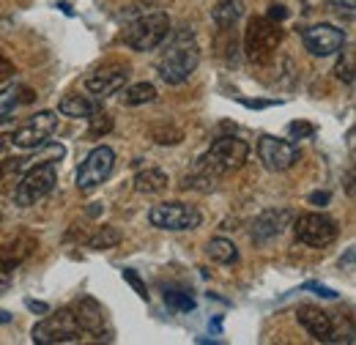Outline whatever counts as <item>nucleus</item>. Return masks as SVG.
I'll list each match as a JSON object with an SVG mask.
<instances>
[{
    "label": "nucleus",
    "mask_w": 356,
    "mask_h": 345,
    "mask_svg": "<svg viewBox=\"0 0 356 345\" xmlns=\"http://www.w3.org/2000/svg\"><path fill=\"white\" fill-rule=\"evenodd\" d=\"M162 44H165V49L156 61L159 77L168 86L186 83L195 74L197 63H200V47L195 42V33L189 28H178V31H170Z\"/></svg>",
    "instance_id": "nucleus-1"
},
{
    "label": "nucleus",
    "mask_w": 356,
    "mask_h": 345,
    "mask_svg": "<svg viewBox=\"0 0 356 345\" xmlns=\"http://www.w3.org/2000/svg\"><path fill=\"white\" fill-rule=\"evenodd\" d=\"M282 44V28L280 22L268 19V17H252L250 25H247V33H244V52L252 63L258 66H266L274 61L277 49Z\"/></svg>",
    "instance_id": "nucleus-2"
},
{
    "label": "nucleus",
    "mask_w": 356,
    "mask_h": 345,
    "mask_svg": "<svg viewBox=\"0 0 356 345\" xmlns=\"http://www.w3.org/2000/svg\"><path fill=\"white\" fill-rule=\"evenodd\" d=\"M168 33H170V17L165 11H151V14L137 17L124 31V44L132 47L134 52H151L162 47Z\"/></svg>",
    "instance_id": "nucleus-3"
},
{
    "label": "nucleus",
    "mask_w": 356,
    "mask_h": 345,
    "mask_svg": "<svg viewBox=\"0 0 356 345\" xmlns=\"http://www.w3.org/2000/svg\"><path fill=\"white\" fill-rule=\"evenodd\" d=\"M58 184V165L55 162H42L36 168L19 175L17 186H14V203L19 209H31L39 200H44L47 195L55 189Z\"/></svg>",
    "instance_id": "nucleus-4"
},
{
    "label": "nucleus",
    "mask_w": 356,
    "mask_h": 345,
    "mask_svg": "<svg viewBox=\"0 0 356 345\" xmlns=\"http://www.w3.org/2000/svg\"><path fill=\"white\" fill-rule=\"evenodd\" d=\"M247 157H250L247 140L233 137V134H230V137H217V140L211 143L209 154L200 159L197 168L214 172V175H222V172H233V170H238V168H244Z\"/></svg>",
    "instance_id": "nucleus-5"
},
{
    "label": "nucleus",
    "mask_w": 356,
    "mask_h": 345,
    "mask_svg": "<svg viewBox=\"0 0 356 345\" xmlns=\"http://www.w3.org/2000/svg\"><path fill=\"white\" fill-rule=\"evenodd\" d=\"M31 335H33V343H39V345L80 343L83 329H80V323L74 321L72 310L63 307V310H58V312H52V315L47 312V318L33 326Z\"/></svg>",
    "instance_id": "nucleus-6"
},
{
    "label": "nucleus",
    "mask_w": 356,
    "mask_h": 345,
    "mask_svg": "<svg viewBox=\"0 0 356 345\" xmlns=\"http://www.w3.org/2000/svg\"><path fill=\"white\" fill-rule=\"evenodd\" d=\"M291 227H293L299 244H307V247H315V250L329 247L337 239V233H340V227H337V222L332 216L315 214V211L296 214L293 222H291Z\"/></svg>",
    "instance_id": "nucleus-7"
},
{
    "label": "nucleus",
    "mask_w": 356,
    "mask_h": 345,
    "mask_svg": "<svg viewBox=\"0 0 356 345\" xmlns=\"http://www.w3.org/2000/svg\"><path fill=\"white\" fill-rule=\"evenodd\" d=\"M113 170H115V151L107 148V145H96L88 157L83 159V165L77 168L74 186L88 195L93 189H99L113 175Z\"/></svg>",
    "instance_id": "nucleus-8"
},
{
    "label": "nucleus",
    "mask_w": 356,
    "mask_h": 345,
    "mask_svg": "<svg viewBox=\"0 0 356 345\" xmlns=\"http://www.w3.org/2000/svg\"><path fill=\"white\" fill-rule=\"evenodd\" d=\"M148 222L159 230H173V233H181V230H195L203 216L195 206H186L181 200H170V203H159L148 211Z\"/></svg>",
    "instance_id": "nucleus-9"
},
{
    "label": "nucleus",
    "mask_w": 356,
    "mask_h": 345,
    "mask_svg": "<svg viewBox=\"0 0 356 345\" xmlns=\"http://www.w3.org/2000/svg\"><path fill=\"white\" fill-rule=\"evenodd\" d=\"M74 321L80 323V329L90 335V337H99V340H113V323L107 318V310L96 302L93 296H80L74 299V304L69 307Z\"/></svg>",
    "instance_id": "nucleus-10"
},
{
    "label": "nucleus",
    "mask_w": 356,
    "mask_h": 345,
    "mask_svg": "<svg viewBox=\"0 0 356 345\" xmlns=\"http://www.w3.org/2000/svg\"><path fill=\"white\" fill-rule=\"evenodd\" d=\"M299 145H293L291 140H282V137H271L264 134L258 140V159L264 162V168L271 172H285L291 170L296 162H299Z\"/></svg>",
    "instance_id": "nucleus-11"
},
{
    "label": "nucleus",
    "mask_w": 356,
    "mask_h": 345,
    "mask_svg": "<svg viewBox=\"0 0 356 345\" xmlns=\"http://www.w3.org/2000/svg\"><path fill=\"white\" fill-rule=\"evenodd\" d=\"M58 129V115L55 113H36V115H31L19 129L11 134V143L17 145V148H22V151H36V148H42L47 140L52 137V131Z\"/></svg>",
    "instance_id": "nucleus-12"
},
{
    "label": "nucleus",
    "mask_w": 356,
    "mask_h": 345,
    "mask_svg": "<svg viewBox=\"0 0 356 345\" xmlns=\"http://www.w3.org/2000/svg\"><path fill=\"white\" fill-rule=\"evenodd\" d=\"M129 74H132V66L129 63L110 61V63H104V66H99V69L90 72L88 80H86V88H88L93 96L104 99V96H113V93H118L121 88L127 86Z\"/></svg>",
    "instance_id": "nucleus-13"
},
{
    "label": "nucleus",
    "mask_w": 356,
    "mask_h": 345,
    "mask_svg": "<svg viewBox=\"0 0 356 345\" xmlns=\"http://www.w3.org/2000/svg\"><path fill=\"white\" fill-rule=\"evenodd\" d=\"M302 44L315 58H329L346 47V33L329 22H321V25H312L307 31H302Z\"/></svg>",
    "instance_id": "nucleus-14"
},
{
    "label": "nucleus",
    "mask_w": 356,
    "mask_h": 345,
    "mask_svg": "<svg viewBox=\"0 0 356 345\" xmlns=\"http://www.w3.org/2000/svg\"><path fill=\"white\" fill-rule=\"evenodd\" d=\"M293 216L296 214L291 209H266V211H261V214L255 216V222H252V230H250L252 241L255 244H266L271 239L282 236V230L291 227Z\"/></svg>",
    "instance_id": "nucleus-15"
},
{
    "label": "nucleus",
    "mask_w": 356,
    "mask_h": 345,
    "mask_svg": "<svg viewBox=\"0 0 356 345\" xmlns=\"http://www.w3.org/2000/svg\"><path fill=\"white\" fill-rule=\"evenodd\" d=\"M296 321L310 332V337L321 340V343H326V340H332V337H334L332 315H329V312H323V310H321V307H315V304H302V307L296 310Z\"/></svg>",
    "instance_id": "nucleus-16"
},
{
    "label": "nucleus",
    "mask_w": 356,
    "mask_h": 345,
    "mask_svg": "<svg viewBox=\"0 0 356 345\" xmlns=\"http://www.w3.org/2000/svg\"><path fill=\"white\" fill-rule=\"evenodd\" d=\"M36 239L33 236H28V233H17L14 239H8V241H3L0 244V263L8 268V271H14L22 260H28L33 255V250H36Z\"/></svg>",
    "instance_id": "nucleus-17"
},
{
    "label": "nucleus",
    "mask_w": 356,
    "mask_h": 345,
    "mask_svg": "<svg viewBox=\"0 0 356 345\" xmlns=\"http://www.w3.org/2000/svg\"><path fill=\"white\" fill-rule=\"evenodd\" d=\"M96 110H102V99L99 96H80V93H69L58 102V113L66 118H90Z\"/></svg>",
    "instance_id": "nucleus-18"
},
{
    "label": "nucleus",
    "mask_w": 356,
    "mask_h": 345,
    "mask_svg": "<svg viewBox=\"0 0 356 345\" xmlns=\"http://www.w3.org/2000/svg\"><path fill=\"white\" fill-rule=\"evenodd\" d=\"M168 172L159 170V168H145V170H140L134 175V189L140 192V195H159V192H165L168 189Z\"/></svg>",
    "instance_id": "nucleus-19"
},
{
    "label": "nucleus",
    "mask_w": 356,
    "mask_h": 345,
    "mask_svg": "<svg viewBox=\"0 0 356 345\" xmlns=\"http://www.w3.org/2000/svg\"><path fill=\"white\" fill-rule=\"evenodd\" d=\"M244 17V0H220L211 8V19L214 25L225 31V28H236V22Z\"/></svg>",
    "instance_id": "nucleus-20"
},
{
    "label": "nucleus",
    "mask_w": 356,
    "mask_h": 345,
    "mask_svg": "<svg viewBox=\"0 0 356 345\" xmlns=\"http://www.w3.org/2000/svg\"><path fill=\"white\" fill-rule=\"evenodd\" d=\"M25 165H28L25 157H8V159L0 162V195L11 192V189L17 186L19 175L25 172Z\"/></svg>",
    "instance_id": "nucleus-21"
},
{
    "label": "nucleus",
    "mask_w": 356,
    "mask_h": 345,
    "mask_svg": "<svg viewBox=\"0 0 356 345\" xmlns=\"http://www.w3.org/2000/svg\"><path fill=\"white\" fill-rule=\"evenodd\" d=\"M118 99L124 107H140V104H151L156 99V88L151 83H137V86L121 88L118 90Z\"/></svg>",
    "instance_id": "nucleus-22"
},
{
    "label": "nucleus",
    "mask_w": 356,
    "mask_h": 345,
    "mask_svg": "<svg viewBox=\"0 0 356 345\" xmlns=\"http://www.w3.org/2000/svg\"><path fill=\"white\" fill-rule=\"evenodd\" d=\"M86 244H88L90 250H96V252L113 250V247H118V244H121V230H118V227H113V225L96 227L88 239H86Z\"/></svg>",
    "instance_id": "nucleus-23"
},
{
    "label": "nucleus",
    "mask_w": 356,
    "mask_h": 345,
    "mask_svg": "<svg viewBox=\"0 0 356 345\" xmlns=\"http://www.w3.org/2000/svg\"><path fill=\"white\" fill-rule=\"evenodd\" d=\"M206 255L214 260V263H222V266L238 263V250H236V244L227 241V239H211V241L206 244Z\"/></svg>",
    "instance_id": "nucleus-24"
},
{
    "label": "nucleus",
    "mask_w": 356,
    "mask_h": 345,
    "mask_svg": "<svg viewBox=\"0 0 356 345\" xmlns=\"http://www.w3.org/2000/svg\"><path fill=\"white\" fill-rule=\"evenodd\" d=\"M217 181H220V175H214V172L197 168V172H192V175H184V181H181V189H200V192H214V189H217Z\"/></svg>",
    "instance_id": "nucleus-25"
},
{
    "label": "nucleus",
    "mask_w": 356,
    "mask_h": 345,
    "mask_svg": "<svg viewBox=\"0 0 356 345\" xmlns=\"http://www.w3.org/2000/svg\"><path fill=\"white\" fill-rule=\"evenodd\" d=\"M165 304L173 307V310H178V312H189V310H195L192 291H186V288H165Z\"/></svg>",
    "instance_id": "nucleus-26"
},
{
    "label": "nucleus",
    "mask_w": 356,
    "mask_h": 345,
    "mask_svg": "<svg viewBox=\"0 0 356 345\" xmlns=\"http://www.w3.org/2000/svg\"><path fill=\"white\" fill-rule=\"evenodd\" d=\"M19 88L22 86H6L3 90H0V124L8 121L11 113L22 104V102H19Z\"/></svg>",
    "instance_id": "nucleus-27"
},
{
    "label": "nucleus",
    "mask_w": 356,
    "mask_h": 345,
    "mask_svg": "<svg viewBox=\"0 0 356 345\" xmlns=\"http://www.w3.org/2000/svg\"><path fill=\"white\" fill-rule=\"evenodd\" d=\"M151 137H154V143H159V145H178V143L184 140V131L176 129V127H168V124H159V127L151 129Z\"/></svg>",
    "instance_id": "nucleus-28"
},
{
    "label": "nucleus",
    "mask_w": 356,
    "mask_h": 345,
    "mask_svg": "<svg viewBox=\"0 0 356 345\" xmlns=\"http://www.w3.org/2000/svg\"><path fill=\"white\" fill-rule=\"evenodd\" d=\"M88 121H90V129H88L90 137H102V134H110V131H113V115H110V113L96 110Z\"/></svg>",
    "instance_id": "nucleus-29"
},
{
    "label": "nucleus",
    "mask_w": 356,
    "mask_h": 345,
    "mask_svg": "<svg viewBox=\"0 0 356 345\" xmlns=\"http://www.w3.org/2000/svg\"><path fill=\"white\" fill-rule=\"evenodd\" d=\"M334 74H337V80H343V83H354V58L346 52V58H340V63L334 66Z\"/></svg>",
    "instance_id": "nucleus-30"
},
{
    "label": "nucleus",
    "mask_w": 356,
    "mask_h": 345,
    "mask_svg": "<svg viewBox=\"0 0 356 345\" xmlns=\"http://www.w3.org/2000/svg\"><path fill=\"white\" fill-rule=\"evenodd\" d=\"M288 134H291V140L312 137V134H315V127L307 124V121H293V124H288Z\"/></svg>",
    "instance_id": "nucleus-31"
},
{
    "label": "nucleus",
    "mask_w": 356,
    "mask_h": 345,
    "mask_svg": "<svg viewBox=\"0 0 356 345\" xmlns=\"http://www.w3.org/2000/svg\"><path fill=\"white\" fill-rule=\"evenodd\" d=\"M124 280H127L134 291H137V296H140L143 302H148V291H145V285H143V280L137 277V271H134V268H124Z\"/></svg>",
    "instance_id": "nucleus-32"
},
{
    "label": "nucleus",
    "mask_w": 356,
    "mask_h": 345,
    "mask_svg": "<svg viewBox=\"0 0 356 345\" xmlns=\"http://www.w3.org/2000/svg\"><path fill=\"white\" fill-rule=\"evenodd\" d=\"M11 77H14V63L0 52V83L3 80H11Z\"/></svg>",
    "instance_id": "nucleus-33"
},
{
    "label": "nucleus",
    "mask_w": 356,
    "mask_h": 345,
    "mask_svg": "<svg viewBox=\"0 0 356 345\" xmlns=\"http://www.w3.org/2000/svg\"><path fill=\"white\" fill-rule=\"evenodd\" d=\"M326 3H329L334 11H340V14H343V11H346V14H354V6H356V0H326Z\"/></svg>",
    "instance_id": "nucleus-34"
},
{
    "label": "nucleus",
    "mask_w": 356,
    "mask_h": 345,
    "mask_svg": "<svg viewBox=\"0 0 356 345\" xmlns=\"http://www.w3.org/2000/svg\"><path fill=\"white\" fill-rule=\"evenodd\" d=\"M288 17V8L285 6H280V3H274L271 8H268V19H274V22H280V19H285Z\"/></svg>",
    "instance_id": "nucleus-35"
},
{
    "label": "nucleus",
    "mask_w": 356,
    "mask_h": 345,
    "mask_svg": "<svg viewBox=\"0 0 356 345\" xmlns=\"http://www.w3.org/2000/svg\"><path fill=\"white\" fill-rule=\"evenodd\" d=\"M8 288H11V271L0 263V294H6Z\"/></svg>",
    "instance_id": "nucleus-36"
},
{
    "label": "nucleus",
    "mask_w": 356,
    "mask_h": 345,
    "mask_svg": "<svg viewBox=\"0 0 356 345\" xmlns=\"http://www.w3.org/2000/svg\"><path fill=\"white\" fill-rule=\"evenodd\" d=\"M307 288H312V291H318L323 299H337V294L332 291V288H326V285H318V282H307Z\"/></svg>",
    "instance_id": "nucleus-37"
},
{
    "label": "nucleus",
    "mask_w": 356,
    "mask_h": 345,
    "mask_svg": "<svg viewBox=\"0 0 356 345\" xmlns=\"http://www.w3.org/2000/svg\"><path fill=\"white\" fill-rule=\"evenodd\" d=\"M25 307H28L31 312H42V315H47V312H49V304L36 302V299H25Z\"/></svg>",
    "instance_id": "nucleus-38"
},
{
    "label": "nucleus",
    "mask_w": 356,
    "mask_h": 345,
    "mask_svg": "<svg viewBox=\"0 0 356 345\" xmlns=\"http://www.w3.org/2000/svg\"><path fill=\"white\" fill-rule=\"evenodd\" d=\"M329 198H332L329 192H312L310 203H312V206H326V203H329Z\"/></svg>",
    "instance_id": "nucleus-39"
},
{
    "label": "nucleus",
    "mask_w": 356,
    "mask_h": 345,
    "mask_svg": "<svg viewBox=\"0 0 356 345\" xmlns=\"http://www.w3.org/2000/svg\"><path fill=\"white\" fill-rule=\"evenodd\" d=\"M244 107H268V102H241Z\"/></svg>",
    "instance_id": "nucleus-40"
},
{
    "label": "nucleus",
    "mask_w": 356,
    "mask_h": 345,
    "mask_svg": "<svg viewBox=\"0 0 356 345\" xmlns=\"http://www.w3.org/2000/svg\"><path fill=\"white\" fill-rule=\"evenodd\" d=\"M0 323H11V312H6V310H0Z\"/></svg>",
    "instance_id": "nucleus-41"
},
{
    "label": "nucleus",
    "mask_w": 356,
    "mask_h": 345,
    "mask_svg": "<svg viewBox=\"0 0 356 345\" xmlns=\"http://www.w3.org/2000/svg\"><path fill=\"white\" fill-rule=\"evenodd\" d=\"M3 143H6V140H3V137H0V151H3Z\"/></svg>",
    "instance_id": "nucleus-42"
}]
</instances>
